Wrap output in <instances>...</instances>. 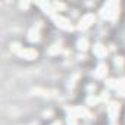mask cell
<instances>
[{
    "instance_id": "1",
    "label": "cell",
    "mask_w": 125,
    "mask_h": 125,
    "mask_svg": "<svg viewBox=\"0 0 125 125\" xmlns=\"http://www.w3.org/2000/svg\"><path fill=\"white\" fill-rule=\"evenodd\" d=\"M18 53H19L21 56H24L25 59H34L37 56V51H34V50H19Z\"/></svg>"
},
{
    "instance_id": "2",
    "label": "cell",
    "mask_w": 125,
    "mask_h": 125,
    "mask_svg": "<svg viewBox=\"0 0 125 125\" xmlns=\"http://www.w3.org/2000/svg\"><path fill=\"white\" fill-rule=\"evenodd\" d=\"M96 47H97V49H96V53H97L99 56H103V55H104V50L102 49V46H96Z\"/></svg>"
},
{
    "instance_id": "3",
    "label": "cell",
    "mask_w": 125,
    "mask_h": 125,
    "mask_svg": "<svg viewBox=\"0 0 125 125\" xmlns=\"http://www.w3.org/2000/svg\"><path fill=\"white\" fill-rule=\"evenodd\" d=\"M78 46H80V49L84 50V49H87V47H85V46H87V41H85V40H81V41L78 43Z\"/></svg>"
}]
</instances>
